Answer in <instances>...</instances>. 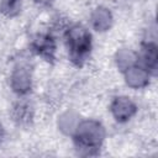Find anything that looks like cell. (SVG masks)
I'll list each match as a JSON object with an SVG mask.
<instances>
[{
  "instance_id": "1",
  "label": "cell",
  "mask_w": 158,
  "mask_h": 158,
  "mask_svg": "<svg viewBox=\"0 0 158 158\" xmlns=\"http://www.w3.org/2000/svg\"><path fill=\"white\" fill-rule=\"evenodd\" d=\"M73 138L80 156H95L105 138V130L95 120H84L78 122Z\"/></svg>"
},
{
  "instance_id": "2",
  "label": "cell",
  "mask_w": 158,
  "mask_h": 158,
  "mask_svg": "<svg viewBox=\"0 0 158 158\" xmlns=\"http://www.w3.org/2000/svg\"><path fill=\"white\" fill-rule=\"evenodd\" d=\"M64 37L70 60L77 65H81L88 59L91 49V36L89 31L81 25H73L65 30Z\"/></svg>"
},
{
  "instance_id": "3",
  "label": "cell",
  "mask_w": 158,
  "mask_h": 158,
  "mask_svg": "<svg viewBox=\"0 0 158 158\" xmlns=\"http://www.w3.org/2000/svg\"><path fill=\"white\" fill-rule=\"evenodd\" d=\"M10 84L12 90L19 95H26L30 93L32 88V77L30 69L25 65L16 67L11 73Z\"/></svg>"
},
{
  "instance_id": "4",
  "label": "cell",
  "mask_w": 158,
  "mask_h": 158,
  "mask_svg": "<svg viewBox=\"0 0 158 158\" xmlns=\"http://www.w3.org/2000/svg\"><path fill=\"white\" fill-rule=\"evenodd\" d=\"M110 110L112 116L116 118V121L125 122L136 114L137 107L131 99L126 96H118V98H115L114 101L111 102Z\"/></svg>"
},
{
  "instance_id": "5",
  "label": "cell",
  "mask_w": 158,
  "mask_h": 158,
  "mask_svg": "<svg viewBox=\"0 0 158 158\" xmlns=\"http://www.w3.org/2000/svg\"><path fill=\"white\" fill-rule=\"evenodd\" d=\"M137 60L139 62V65L143 67L149 74L157 73V64H158V53H157V46L153 42H144L141 48V53L138 54Z\"/></svg>"
},
{
  "instance_id": "6",
  "label": "cell",
  "mask_w": 158,
  "mask_h": 158,
  "mask_svg": "<svg viewBox=\"0 0 158 158\" xmlns=\"http://www.w3.org/2000/svg\"><path fill=\"white\" fill-rule=\"evenodd\" d=\"M32 49L37 54L43 57L46 60L52 62L54 59V54H56V42H54L53 37L48 33L37 35L35 37V40L32 41Z\"/></svg>"
},
{
  "instance_id": "7",
  "label": "cell",
  "mask_w": 158,
  "mask_h": 158,
  "mask_svg": "<svg viewBox=\"0 0 158 158\" xmlns=\"http://www.w3.org/2000/svg\"><path fill=\"white\" fill-rule=\"evenodd\" d=\"M11 117L17 126L26 127L33 121V106L28 101H17L11 109Z\"/></svg>"
},
{
  "instance_id": "8",
  "label": "cell",
  "mask_w": 158,
  "mask_h": 158,
  "mask_svg": "<svg viewBox=\"0 0 158 158\" xmlns=\"http://www.w3.org/2000/svg\"><path fill=\"white\" fill-rule=\"evenodd\" d=\"M125 79L128 86L138 89L143 88L149 83V73L141 65H132L125 72Z\"/></svg>"
},
{
  "instance_id": "9",
  "label": "cell",
  "mask_w": 158,
  "mask_h": 158,
  "mask_svg": "<svg viewBox=\"0 0 158 158\" xmlns=\"http://www.w3.org/2000/svg\"><path fill=\"white\" fill-rule=\"evenodd\" d=\"M90 21H91L93 27L96 31L102 32V31H106L110 28V26L112 23V15L106 7L99 6L93 11Z\"/></svg>"
},
{
  "instance_id": "10",
  "label": "cell",
  "mask_w": 158,
  "mask_h": 158,
  "mask_svg": "<svg viewBox=\"0 0 158 158\" xmlns=\"http://www.w3.org/2000/svg\"><path fill=\"white\" fill-rule=\"evenodd\" d=\"M136 62H137L136 54L128 49H121L116 54V63H117V67L121 72H125L130 67L135 65Z\"/></svg>"
},
{
  "instance_id": "11",
  "label": "cell",
  "mask_w": 158,
  "mask_h": 158,
  "mask_svg": "<svg viewBox=\"0 0 158 158\" xmlns=\"http://www.w3.org/2000/svg\"><path fill=\"white\" fill-rule=\"evenodd\" d=\"M79 120H78V116L73 112H65L60 116L59 121H58V126L59 128L64 132V133H68V135H73L77 125H78Z\"/></svg>"
},
{
  "instance_id": "12",
  "label": "cell",
  "mask_w": 158,
  "mask_h": 158,
  "mask_svg": "<svg viewBox=\"0 0 158 158\" xmlns=\"http://www.w3.org/2000/svg\"><path fill=\"white\" fill-rule=\"evenodd\" d=\"M21 11V0H1L0 12L7 17H14Z\"/></svg>"
},
{
  "instance_id": "13",
  "label": "cell",
  "mask_w": 158,
  "mask_h": 158,
  "mask_svg": "<svg viewBox=\"0 0 158 158\" xmlns=\"http://www.w3.org/2000/svg\"><path fill=\"white\" fill-rule=\"evenodd\" d=\"M53 1L54 0H35V2L41 6H49L51 4H53Z\"/></svg>"
},
{
  "instance_id": "14",
  "label": "cell",
  "mask_w": 158,
  "mask_h": 158,
  "mask_svg": "<svg viewBox=\"0 0 158 158\" xmlns=\"http://www.w3.org/2000/svg\"><path fill=\"white\" fill-rule=\"evenodd\" d=\"M2 138H4V128H2V125L0 123V142Z\"/></svg>"
}]
</instances>
